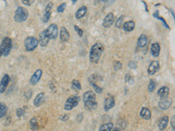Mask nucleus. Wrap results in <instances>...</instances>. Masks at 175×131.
Wrapping results in <instances>:
<instances>
[{"label": "nucleus", "instance_id": "1", "mask_svg": "<svg viewBox=\"0 0 175 131\" xmlns=\"http://www.w3.org/2000/svg\"><path fill=\"white\" fill-rule=\"evenodd\" d=\"M84 107L87 110H94L97 107V102L96 101V95L93 91H87L83 95Z\"/></svg>", "mask_w": 175, "mask_h": 131}, {"label": "nucleus", "instance_id": "2", "mask_svg": "<svg viewBox=\"0 0 175 131\" xmlns=\"http://www.w3.org/2000/svg\"><path fill=\"white\" fill-rule=\"evenodd\" d=\"M103 45L100 42L96 43L95 45L91 47L90 53V59L92 63H97L102 56V53L103 52Z\"/></svg>", "mask_w": 175, "mask_h": 131}, {"label": "nucleus", "instance_id": "3", "mask_svg": "<svg viewBox=\"0 0 175 131\" xmlns=\"http://www.w3.org/2000/svg\"><path fill=\"white\" fill-rule=\"evenodd\" d=\"M12 50V39L9 37H5L0 46V56H8Z\"/></svg>", "mask_w": 175, "mask_h": 131}, {"label": "nucleus", "instance_id": "4", "mask_svg": "<svg viewBox=\"0 0 175 131\" xmlns=\"http://www.w3.org/2000/svg\"><path fill=\"white\" fill-rule=\"evenodd\" d=\"M28 18V11L24 7H18V9L15 11L14 14V20L17 23H22V22H25Z\"/></svg>", "mask_w": 175, "mask_h": 131}, {"label": "nucleus", "instance_id": "5", "mask_svg": "<svg viewBox=\"0 0 175 131\" xmlns=\"http://www.w3.org/2000/svg\"><path fill=\"white\" fill-rule=\"evenodd\" d=\"M24 44H25V47H26V51L31 52V51H33L38 47L39 40L35 37H27L25 39Z\"/></svg>", "mask_w": 175, "mask_h": 131}, {"label": "nucleus", "instance_id": "6", "mask_svg": "<svg viewBox=\"0 0 175 131\" xmlns=\"http://www.w3.org/2000/svg\"><path fill=\"white\" fill-rule=\"evenodd\" d=\"M80 101H81V99L79 96L72 95V96L68 98L67 101H66V103H65L64 108L66 109V110H71V109H73L74 107H75L78 105Z\"/></svg>", "mask_w": 175, "mask_h": 131}, {"label": "nucleus", "instance_id": "7", "mask_svg": "<svg viewBox=\"0 0 175 131\" xmlns=\"http://www.w3.org/2000/svg\"><path fill=\"white\" fill-rule=\"evenodd\" d=\"M44 32H45L46 35L47 36V38H48L49 39H55V38L58 37L59 29H58L57 25L52 24V25H50V26L47 27V29H46Z\"/></svg>", "mask_w": 175, "mask_h": 131}, {"label": "nucleus", "instance_id": "8", "mask_svg": "<svg viewBox=\"0 0 175 131\" xmlns=\"http://www.w3.org/2000/svg\"><path fill=\"white\" fill-rule=\"evenodd\" d=\"M114 21H115V16L112 12H111V13L107 14L106 17L104 18L103 22H102V26L106 28H109L114 24Z\"/></svg>", "mask_w": 175, "mask_h": 131}, {"label": "nucleus", "instance_id": "9", "mask_svg": "<svg viewBox=\"0 0 175 131\" xmlns=\"http://www.w3.org/2000/svg\"><path fill=\"white\" fill-rule=\"evenodd\" d=\"M115 98L113 96H108L105 101H104V104H103V107L105 111H109L111 110L112 107H114L115 106Z\"/></svg>", "mask_w": 175, "mask_h": 131}, {"label": "nucleus", "instance_id": "10", "mask_svg": "<svg viewBox=\"0 0 175 131\" xmlns=\"http://www.w3.org/2000/svg\"><path fill=\"white\" fill-rule=\"evenodd\" d=\"M172 103V99H170L168 97L161 98V100L159 102V107H160V109H162V110H166V109H168L171 107Z\"/></svg>", "mask_w": 175, "mask_h": 131}, {"label": "nucleus", "instance_id": "11", "mask_svg": "<svg viewBox=\"0 0 175 131\" xmlns=\"http://www.w3.org/2000/svg\"><path fill=\"white\" fill-rule=\"evenodd\" d=\"M159 62L158 60H153L151 62L147 71L150 75H153L159 71Z\"/></svg>", "mask_w": 175, "mask_h": 131}, {"label": "nucleus", "instance_id": "12", "mask_svg": "<svg viewBox=\"0 0 175 131\" xmlns=\"http://www.w3.org/2000/svg\"><path fill=\"white\" fill-rule=\"evenodd\" d=\"M10 76L8 74H5L1 80V81H0V93L3 94L5 93V91L6 90V87L10 82Z\"/></svg>", "mask_w": 175, "mask_h": 131}, {"label": "nucleus", "instance_id": "13", "mask_svg": "<svg viewBox=\"0 0 175 131\" xmlns=\"http://www.w3.org/2000/svg\"><path fill=\"white\" fill-rule=\"evenodd\" d=\"M41 76H42V70L41 69H37L35 71V73L33 74V75L30 79V84L33 85V86L36 85L39 81V80L41 79Z\"/></svg>", "mask_w": 175, "mask_h": 131}, {"label": "nucleus", "instance_id": "14", "mask_svg": "<svg viewBox=\"0 0 175 131\" xmlns=\"http://www.w3.org/2000/svg\"><path fill=\"white\" fill-rule=\"evenodd\" d=\"M52 9H53V3L50 2L46 6L45 13H44V16H43V22H44V23H47V22H48V20H49V18L51 17V14H52Z\"/></svg>", "mask_w": 175, "mask_h": 131}, {"label": "nucleus", "instance_id": "15", "mask_svg": "<svg viewBox=\"0 0 175 131\" xmlns=\"http://www.w3.org/2000/svg\"><path fill=\"white\" fill-rule=\"evenodd\" d=\"M60 40L63 42L69 41L70 38V34H69V31L64 26H62L60 30Z\"/></svg>", "mask_w": 175, "mask_h": 131}, {"label": "nucleus", "instance_id": "16", "mask_svg": "<svg viewBox=\"0 0 175 131\" xmlns=\"http://www.w3.org/2000/svg\"><path fill=\"white\" fill-rule=\"evenodd\" d=\"M168 122H169V118L167 115H165V116H162L159 122H158V127L160 130H164L167 127V124H168Z\"/></svg>", "mask_w": 175, "mask_h": 131}, {"label": "nucleus", "instance_id": "17", "mask_svg": "<svg viewBox=\"0 0 175 131\" xmlns=\"http://www.w3.org/2000/svg\"><path fill=\"white\" fill-rule=\"evenodd\" d=\"M160 46L159 43H153L151 47V53L153 57H159L160 53Z\"/></svg>", "mask_w": 175, "mask_h": 131}, {"label": "nucleus", "instance_id": "18", "mask_svg": "<svg viewBox=\"0 0 175 131\" xmlns=\"http://www.w3.org/2000/svg\"><path fill=\"white\" fill-rule=\"evenodd\" d=\"M48 41H49V38H47V36L46 35L45 32H41L40 34H39V45L41 47H45L47 46V44H48Z\"/></svg>", "mask_w": 175, "mask_h": 131}, {"label": "nucleus", "instance_id": "19", "mask_svg": "<svg viewBox=\"0 0 175 131\" xmlns=\"http://www.w3.org/2000/svg\"><path fill=\"white\" fill-rule=\"evenodd\" d=\"M147 36L145 34H141L138 39V48H143L147 45Z\"/></svg>", "mask_w": 175, "mask_h": 131}, {"label": "nucleus", "instance_id": "20", "mask_svg": "<svg viewBox=\"0 0 175 131\" xmlns=\"http://www.w3.org/2000/svg\"><path fill=\"white\" fill-rule=\"evenodd\" d=\"M44 101H45V94H44V93L39 94V95L36 96V98L34 99V101H33L34 106H35V107H39V106L44 102Z\"/></svg>", "mask_w": 175, "mask_h": 131}, {"label": "nucleus", "instance_id": "21", "mask_svg": "<svg viewBox=\"0 0 175 131\" xmlns=\"http://www.w3.org/2000/svg\"><path fill=\"white\" fill-rule=\"evenodd\" d=\"M140 116L143 118V119H145V120H150L151 118V111L147 107H142L141 111H140Z\"/></svg>", "mask_w": 175, "mask_h": 131}, {"label": "nucleus", "instance_id": "22", "mask_svg": "<svg viewBox=\"0 0 175 131\" xmlns=\"http://www.w3.org/2000/svg\"><path fill=\"white\" fill-rule=\"evenodd\" d=\"M123 29L125 32H131L135 28V22L134 21H128L123 25Z\"/></svg>", "mask_w": 175, "mask_h": 131}, {"label": "nucleus", "instance_id": "23", "mask_svg": "<svg viewBox=\"0 0 175 131\" xmlns=\"http://www.w3.org/2000/svg\"><path fill=\"white\" fill-rule=\"evenodd\" d=\"M169 92H170L169 87H167V86H162V87H160V88L159 89V91H158V95L160 98H166V97L168 96Z\"/></svg>", "mask_w": 175, "mask_h": 131}, {"label": "nucleus", "instance_id": "24", "mask_svg": "<svg viewBox=\"0 0 175 131\" xmlns=\"http://www.w3.org/2000/svg\"><path fill=\"white\" fill-rule=\"evenodd\" d=\"M87 11H88V8H87V6H81V7H80L78 10H77V11L75 12V18H77V19H79V18H81L82 17H84V15L87 13Z\"/></svg>", "mask_w": 175, "mask_h": 131}, {"label": "nucleus", "instance_id": "25", "mask_svg": "<svg viewBox=\"0 0 175 131\" xmlns=\"http://www.w3.org/2000/svg\"><path fill=\"white\" fill-rule=\"evenodd\" d=\"M113 123L112 122H109V123H104L101 125L99 131H111L113 128Z\"/></svg>", "mask_w": 175, "mask_h": 131}, {"label": "nucleus", "instance_id": "26", "mask_svg": "<svg viewBox=\"0 0 175 131\" xmlns=\"http://www.w3.org/2000/svg\"><path fill=\"white\" fill-rule=\"evenodd\" d=\"M8 111V107L5 103L0 102V118H3L4 116H5V115L7 114Z\"/></svg>", "mask_w": 175, "mask_h": 131}, {"label": "nucleus", "instance_id": "27", "mask_svg": "<svg viewBox=\"0 0 175 131\" xmlns=\"http://www.w3.org/2000/svg\"><path fill=\"white\" fill-rule=\"evenodd\" d=\"M30 127L33 130H37L39 129V125H38V122H37V119L35 117L32 118L30 120Z\"/></svg>", "mask_w": 175, "mask_h": 131}, {"label": "nucleus", "instance_id": "28", "mask_svg": "<svg viewBox=\"0 0 175 131\" xmlns=\"http://www.w3.org/2000/svg\"><path fill=\"white\" fill-rule=\"evenodd\" d=\"M72 87L73 89L76 90V91H79L81 89V83L78 80H74L72 81Z\"/></svg>", "mask_w": 175, "mask_h": 131}, {"label": "nucleus", "instance_id": "29", "mask_svg": "<svg viewBox=\"0 0 175 131\" xmlns=\"http://www.w3.org/2000/svg\"><path fill=\"white\" fill-rule=\"evenodd\" d=\"M157 86V82L154 80H150V83H149V86H148V90L149 92H153L155 90Z\"/></svg>", "mask_w": 175, "mask_h": 131}, {"label": "nucleus", "instance_id": "30", "mask_svg": "<svg viewBox=\"0 0 175 131\" xmlns=\"http://www.w3.org/2000/svg\"><path fill=\"white\" fill-rule=\"evenodd\" d=\"M90 83H91V85H92V86H93V88L95 89V91H96V93L101 94V93L102 92V86H99L97 84H96L95 82H92V81H90Z\"/></svg>", "mask_w": 175, "mask_h": 131}, {"label": "nucleus", "instance_id": "31", "mask_svg": "<svg viewBox=\"0 0 175 131\" xmlns=\"http://www.w3.org/2000/svg\"><path fill=\"white\" fill-rule=\"evenodd\" d=\"M123 19H124V17H123V16H120L119 18L117 20V22H116V26H117V28H121V27L123 26Z\"/></svg>", "mask_w": 175, "mask_h": 131}, {"label": "nucleus", "instance_id": "32", "mask_svg": "<svg viewBox=\"0 0 175 131\" xmlns=\"http://www.w3.org/2000/svg\"><path fill=\"white\" fill-rule=\"evenodd\" d=\"M113 66H114V69L116 70V71H117V70H120L121 68H122V63L120 62V61H118V60H116V61H114V63H113Z\"/></svg>", "mask_w": 175, "mask_h": 131}, {"label": "nucleus", "instance_id": "33", "mask_svg": "<svg viewBox=\"0 0 175 131\" xmlns=\"http://www.w3.org/2000/svg\"><path fill=\"white\" fill-rule=\"evenodd\" d=\"M66 6H67V4L66 3H62L61 5H60L57 8V11L58 12H63L64 10L66 9Z\"/></svg>", "mask_w": 175, "mask_h": 131}, {"label": "nucleus", "instance_id": "34", "mask_svg": "<svg viewBox=\"0 0 175 131\" xmlns=\"http://www.w3.org/2000/svg\"><path fill=\"white\" fill-rule=\"evenodd\" d=\"M74 28L75 29V31H76L77 34H78L80 37H82V35H83V31H82L81 28H79L77 26H74Z\"/></svg>", "mask_w": 175, "mask_h": 131}, {"label": "nucleus", "instance_id": "35", "mask_svg": "<svg viewBox=\"0 0 175 131\" xmlns=\"http://www.w3.org/2000/svg\"><path fill=\"white\" fill-rule=\"evenodd\" d=\"M24 113H25V108L20 107V108H18V109H17V115H18V117L21 116V115H23Z\"/></svg>", "mask_w": 175, "mask_h": 131}, {"label": "nucleus", "instance_id": "36", "mask_svg": "<svg viewBox=\"0 0 175 131\" xmlns=\"http://www.w3.org/2000/svg\"><path fill=\"white\" fill-rule=\"evenodd\" d=\"M23 4H25L26 5H28V6H30V5H32L33 4V2H34V0H23Z\"/></svg>", "mask_w": 175, "mask_h": 131}, {"label": "nucleus", "instance_id": "37", "mask_svg": "<svg viewBox=\"0 0 175 131\" xmlns=\"http://www.w3.org/2000/svg\"><path fill=\"white\" fill-rule=\"evenodd\" d=\"M32 95H33V92H32V90H29V91H27L26 93H25V97H26V99H30Z\"/></svg>", "mask_w": 175, "mask_h": 131}, {"label": "nucleus", "instance_id": "38", "mask_svg": "<svg viewBox=\"0 0 175 131\" xmlns=\"http://www.w3.org/2000/svg\"><path fill=\"white\" fill-rule=\"evenodd\" d=\"M171 124H172V128L174 130V129H175V115H173V116L172 117Z\"/></svg>", "mask_w": 175, "mask_h": 131}, {"label": "nucleus", "instance_id": "39", "mask_svg": "<svg viewBox=\"0 0 175 131\" xmlns=\"http://www.w3.org/2000/svg\"><path fill=\"white\" fill-rule=\"evenodd\" d=\"M157 18H158L159 19H160L161 21H163V23H164V26H166V27L167 29H170V26H167V24H166V20H165V19H164L163 18H161V17H159V16H158Z\"/></svg>", "mask_w": 175, "mask_h": 131}, {"label": "nucleus", "instance_id": "40", "mask_svg": "<svg viewBox=\"0 0 175 131\" xmlns=\"http://www.w3.org/2000/svg\"><path fill=\"white\" fill-rule=\"evenodd\" d=\"M130 80H133V79H132V76H131L130 74H126V75H125V81H126V82H130Z\"/></svg>", "mask_w": 175, "mask_h": 131}, {"label": "nucleus", "instance_id": "41", "mask_svg": "<svg viewBox=\"0 0 175 131\" xmlns=\"http://www.w3.org/2000/svg\"><path fill=\"white\" fill-rule=\"evenodd\" d=\"M129 66L131 68H137V63H135L134 61H130Z\"/></svg>", "mask_w": 175, "mask_h": 131}, {"label": "nucleus", "instance_id": "42", "mask_svg": "<svg viewBox=\"0 0 175 131\" xmlns=\"http://www.w3.org/2000/svg\"><path fill=\"white\" fill-rule=\"evenodd\" d=\"M62 122H66L67 121L68 119H69V115H63L62 116H60V118Z\"/></svg>", "mask_w": 175, "mask_h": 131}, {"label": "nucleus", "instance_id": "43", "mask_svg": "<svg viewBox=\"0 0 175 131\" xmlns=\"http://www.w3.org/2000/svg\"><path fill=\"white\" fill-rule=\"evenodd\" d=\"M81 120H82V113L79 114V115H78V118H77V121H78V122H81Z\"/></svg>", "mask_w": 175, "mask_h": 131}, {"label": "nucleus", "instance_id": "44", "mask_svg": "<svg viewBox=\"0 0 175 131\" xmlns=\"http://www.w3.org/2000/svg\"><path fill=\"white\" fill-rule=\"evenodd\" d=\"M111 131H121V129L118 128H113Z\"/></svg>", "mask_w": 175, "mask_h": 131}, {"label": "nucleus", "instance_id": "45", "mask_svg": "<svg viewBox=\"0 0 175 131\" xmlns=\"http://www.w3.org/2000/svg\"><path fill=\"white\" fill-rule=\"evenodd\" d=\"M153 16H154L155 18H157V17L159 16V11H156V12H155L154 14H153Z\"/></svg>", "mask_w": 175, "mask_h": 131}, {"label": "nucleus", "instance_id": "46", "mask_svg": "<svg viewBox=\"0 0 175 131\" xmlns=\"http://www.w3.org/2000/svg\"><path fill=\"white\" fill-rule=\"evenodd\" d=\"M71 1H72V4H73V5H75V4L77 1H78V0H71Z\"/></svg>", "mask_w": 175, "mask_h": 131}, {"label": "nucleus", "instance_id": "47", "mask_svg": "<svg viewBox=\"0 0 175 131\" xmlns=\"http://www.w3.org/2000/svg\"><path fill=\"white\" fill-rule=\"evenodd\" d=\"M102 1H103V2H106V1H108V0H102Z\"/></svg>", "mask_w": 175, "mask_h": 131}]
</instances>
